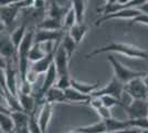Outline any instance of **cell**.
Segmentation results:
<instances>
[{
    "mask_svg": "<svg viewBox=\"0 0 148 133\" xmlns=\"http://www.w3.org/2000/svg\"><path fill=\"white\" fill-rule=\"evenodd\" d=\"M88 104L91 105V108L94 110H97L99 107L103 105V103L101 101V98L99 96H91L90 100H88Z\"/></svg>",
    "mask_w": 148,
    "mask_h": 133,
    "instance_id": "obj_38",
    "label": "cell"
},
{
    "mask_svg": "<svg viewBox=\"0 0 148 133\" xmlns=\"http://www.w3.org/2000/svg\"><path fill=\"white\" fill-rule=\"evenodd\" d=\"M18 1L19 0H0V7L9 6V5L16 3V2H18Z\"/></svg>",
    "mask_w": 148,
    "mask_h": 133,
    "instance_id": "obj_41",
    "label": "cell"
},
{
    "mask_svg": "<svg viewBox=\"0 0 148 133\" xmlns=\"http://www.w3.org/2000/svg\"><path fill=\"white\" fill-rule=\"evenodd\" d=\"M87 31H88V25H85L84 22H82V23H75L66 32L70 34V37L75 41V43L79 45L83 41V39H84L85 34L87 33Z\"/></svg>",
    "mask_w": 148,
    "mask_h": 133,
    "instance_id": "obj_16",
    "label": "cell"
},
{
    "mask_svg": "<svg viewBox=\"0 0 148 133\" xmlns=\"http://www.w3.org/2000/svg\"><path fill=\"white\" fill-rule=\"evenodd\" d=\"M108 52H114V53H119L132 59H144L148 60V51L142 48H138L136 45L130 43H124V42H112L110 44H106L104 47L97 48L92 52L86 54V58L94 57L99 53H108Z\"/></svg>",
    "mask_w": 148,
    "mask_h": 133,
    "instance_id": "obj_1",
    "label": "cell"
},
{
    "mask_svg": "<svg viewBox=\"0 0 148 133\" xmlns=\"http://www.w3.org/2000/svg\"><path fill=\"white\" fill-rule=\"evenodd\" d=\"M128 115V120H136L147 118L148 115V102L147 100H132L130 104L124 107Z\"/></svg>",
    "mask_w": 148,
    "mask_h": 133,
    "instance_id": "obj_5",
    "label": "cell"
},
{
    "mask_svg": "<svg viewBox=\"0 0 148 133\" xmlns=\"http://www.w3.org/2000/svg\"><path fill=\"white\" fill-rule=\"evenodd\" d=\"M52 114H53V104L43 102L42 108L40 110V114L37 118L38 124H39V127L41 129L42 133H47L48 131V127H49V123L52 118Z\"/></svg>",
    "mask_w": 148,
    "mask_h": 133,
    "instance_id": "obj_12",
    "label": "cell"
},
{
    "mask_svg": "<svg viewBox=\"0 0 148 133\" xmlns=\"http://www.w3.org/2000/svg\"><path fill=\"white\" fill-rule=\"evenodd\" d=\"M28 127H29L30 133H42L41 129L39 127L37 118H36V114L34 113H31L30 115H29V123H28Z\"/></svg>",
    "mask_w": 148,
    "mask_h": 133,
    "instance_id": "obj_33",
    "label": "cell"
},
{
    "mask_svg": "<svg viewBox=\"0 0 148 133\" xmlns=\"http://www.w3.org/2000/svg\"><path fill=\"white\" fill-rule=\"evenodd\" d=\"M7 63H8V60H7L6 58H3L1 54H0V68L5 69V68L7 67Z\"/></svg>",
    "mask_w": 148,
    "mask_h": 133,
    "instance_id": "obj_43",
    "label": "cell"
},
{
    "mask_svg": "<svg viewBox=\"0 0 148 133\" xmlns=\"http://www.w3.org/2000/svg\"><path fill=\"white\" fill-rule=\"evenodd\" d=\"M147 1H148V0H147Z\"/></svg>",
    "mask_w": 148,
    "mask_h": 133,
    "instance_id": "obj_57",
    "label": "cell"
},
{
    "mask_svg": "<svg viewBox=\"0 0 148 133\" xmlns=\"http://www.w3.org/2000/svg\"><path fill=\"white\" fill-rule=\"evenodd\" d=\"M38 29H43V30H51V31H59L64 30L63 29V22L61 20L54 19L51 17H45L38 23Z\"/></svg>",
    "mask_w": 148,
    "mask_h": 133,
    "instance_id": "obj_21",
    "label": "cell"
},
{
    "mask_svg": "<svg viewBox=\"0 0 148 133\" xmlns=\"http://www.w3.org/2000/svg\"><path fill=\"white\" fill-rule=\"evenodd\" d=\"M86 0H71V7L73 9L74 13H75L77 23H82L84 21L85 10H86Z\"/></svg>",
    "mask_w": 148,
    "mask_h": 133,
    "instance_id": "obj_23",
    "label": "cell"
},
{
    "mask_svg": "<svg viewBox=\"0 0 148 133\" xmlns=\"http://www.w3.org/2000/svg\"><path fill=\"white\" fill-rule=\"evenodd\" d=\"M99 81H96L95 83H83L75 80L73 78H71V87L75 90H77L81 93H83V94L91 95L92 92H94L96 89H99Z\"/></svg>",
    "mask_w": 148,
    "mask_h": 133,
    "instance_id": "obj_20",
    "label": "cell"
},
{
    "mask_svg": "<svg viewBox=\"0 0 148 133\" xmlns=\"http://www.w3.org/2000/svg\"><path fill=\"white\" fill-rule=\"evenodd\" d=\"M11 133H14V132H11Z\"/></svg>",
    "mask_w": 148,
    "mask_h": 133,
    "instance_id": "obj_53",
    "label": "cell"
},
{
    "mask_svg": "<svg viewBox=\"0 0 148 133\" xmlns=\"http://www.w3.org/2000/svg\"><path fill=\"white\" fill-rule=\"evenodd\" d=\"M117 0H106V3L105 5H112V3H116Z\"/></svg>",
    "mask_w": 148,
    "mask_h": 133,
    "instance_id": "obj_48",
    "label": "cell"
},
{
    "mask_svg": "<svg viewBox=\"0 0 148 133\" xmlns=\"http://www.w3.org/2000/svg\"><path fill=\"white\" fill-rule=\"evenodd\" d=\"M38 78H39V74H38L37 72H34L33 70L29 69L28 70V72H27V74H25V81H28V82L30 83V84H34V83L37 82V80H38ZM23 81V80H22Z\"/></svg>",
    "mask_w": 148,
    "mask_h": 133,
    "instance_id": "obj_36",
    "label": "cell"
},
{
    "mask_svg": "<svg viewBox=\"0 0 148 133\" xmlns=\"http://www.w3.org/2000/svg\"><path fill=\"white\" fill-rule=\"evenodd\" d=\"M0 54L7 60H11L17 54V51L10 39V33L7 32V30L0 32Z\"/></svg>",
    "mask_w": 148,
    "mask_h": 133,
    "instance_id": "obj_11",
    "label": "cell"
},
{
    "mask_svg": "<svg viewBox=\"0 0 148 133\" xmlns=\"http://www.w3.org/2000/svg\"><path fill=\"white\" fill-rule=\"evenodd\" d=\"M0 112H5V113H10V111L8 110L5 104H2V103H0Z\"/></svg>",
    "mask_w": 148,
    "mask_h": 133,
    "instance_id": "obj_45",
    "label": "cell"
},
{
    "mask_svg": "<svg viewBox=\"0 0 148 133\" xmlns=\"http://www.w3.org/2000/svg\"><path fill=\"white\" fill-rule=\"evenodd\" d=\"M60 45L64 49V51L68 54L69 59L71 60L74 51L77 48V44L75 43V41L70 37V34H69L68 32H64V34H63V37L61 39V42H60Z\"/></svg>",
    "mask_w": 148,
    "mask_h": 133,
    "instance_id": "obj_26",
    "label": "cell"
},
{
    "mask_svg": "<svg viewBox=\"0 0 148 133\" xmlns=\"http://www.w3.org/2000/svg\"><path fill=\"white\" fill-rule=\"evenodd\" d=\"M124 92L127 93L133 100H147L148 89L143 76L135 78L124 84Z\"/></svg>",
    "mask_w": 148,
    "mask_h": 133,
    "instance_id": "obj_3",
    "label": "cell"
},
{
    "mask_svg": "<svg viewBox=\"0 0 148 133\" xmlns=\"http://www.w3.org/2000/svg\"><path fill=\"white\" fill-rule=\"evenodd\" d=\"M56 50L47 53V56L44 58H42L41 60H39L37 62H33L31 64V69L33 70L34 72H37L38 74H43L45 73V71L49 69L50 65L53 63V59H54V52Z\"/></svg>",
    "mask_w": 148,
    "mask_h": 133,
    "instance_id": "obj_15",
    "label": "cell"
},
{
    "mask_svg": "<svg viewBox=\"0 0 148 133\" xmlns=\"http://www.w3.org/2000/svg\"><path fill=\"white\" fill-rule=\"evenodd\" d=\"M135 23H142V25H148V14L140 12L138 16H136L135 18H133V19L130 20V25H135Z\"/></svg>",
    "mask_w": 148,
    "mask_h": 133,
    "instance_id": "obj_35",
    "label": "cell"
},
{
    "mask_svg": "<svg viewBox=\"0 0 148 133\" xmlns=\"http://www.w3.org/2000/svg\"><path fill=\"white\" fill-rule=\"evenodd\" d=\"M66 133H81V132L76 131V130H72V131H70V132H66Z\"/></svg>",
    "mask_w": 148,
    "mask_h": 133,
    "instance_id": "obj_51",
    "label": "cell"
},
{
    "mask_svg": "<svg viewBox=\"0 0 148 133\" xmlns=\"http://www.w3.org/2000/svg\"><path fill=\"white\" fill-rule=\"evenodd\" d=\"M95 111H96V113L99 114V116L101 120H106V119L112 118L111 109L107 108V107L102 105V107H99V108L97 109V110H95Z\"/></svg>",
    "mask_w": 148,
    "mask_h": 133,
    "instance_id": "obj_34",
    "label": "cell"
},
{
    "mask_svg": "<svg viewBox=\"0 0 148 133\" xmlns=\"http://www.w3.org/2000/svg\"><path fill=\"white\" fill-rule=\"evenodd\" d=\"M25 33H27V25H25V23L19 25L12 32H10V39L12 41V44L13 47H14V49H16V51L18 50L19 45L22 42Z\"/></svg>",
    "mask_w": 148,
    "mask_h": 133,
    "instance_id": "obj_25",
    "label": "cell"
},
{
    "mask_svg": "<svg viewBox=\"0 0 148 133\" xmlns=\"http://www.w3.org/2000/svg\"><path fill=\"white\" fill-rule=\"evenodd\" d=\"M99 98H101V101L103 103V105L110 109H112L113 107H116V105H122V102L116 98L111 96V95H102Z\"/></svg>",
    "mask_w": 148,
    "mask_h": 133,
    "instance_id": "obj_31",
    "label": "cell"
},
{
    "mask_svg": "<svg viewBox=\"0 0 148 133\" xmlns=\"http://www.w3.org/2000/svg\"><path fill=\"white\" fill-rule=\"evenodd\" d=\"M42 100H43V102L51 103V104H54V103H68L66 99H65V95H64V91L61 90V89L56 88V87L50 88L44 93Z\"/></svg>",
    "mask_w": 148,
    "mask_h": 133,
    "instance_id": "obj_14",
    "label": "cell"
},
{
    "mask_svg": "<svg viewBox=\"0 0 148 133\" xmlns=\"http://www.w3.org/2000/svg\"><path fill=\"white\" fill-rule=\"evenodd\" d=\"M70 1H71V0H70Z\"/></svg>",
    "mask_w": 148,
    "mask_h": 133,
    "instance_id": "obj_55",
    "label": "cell"
},
{
    "mask_svg": "<svg viewBox=\"0 0 148 133\" xmlns=\"http://www.w3.org/2000/svg\"><path fill=\"white\" fill-rule=\"evenodd\" d=\"M19 104L21 107V110L30 115L31 113H34L36 109V99L31 94H23V93H18L17 94Z\"/></svg>",
    "mask_w": 148,
    "mask_h": 133,
    "instance_id": "obj_17",
    "label": "cell"
},
{
    "mask_svg": "<svg viewBox=\"0 0 148 133\" xmlns=\"http://www.w3.org/2000/svg\"><path fill=\"white\" fill-rule=\"evenodd\" d=\"M108 62L112 64L113 70H114V74L115 78L117 79L118 81H121L122 83H125L135 79V78H139V76H146L145 72H139V71H135V70H132L127 67H125L119 60H117L116 58L114 57L113 54H108L107 57Z\"/></svg>",
    "mask_w": 148,
    "mask_h": 133,
    "instance_id": "obj_2",
    "label": "cell"
},
{
    "mask_svg": "<svg viewBox=\"0 0 148 133\" xmlns=\"http://www.w3.org/2000/svg\"><path fill=\"white\" fill-rule=\"evenodd\" d=\"M10 116L13 121L14 125V131L18 129L28 127L29 123V114H27L23 111H16V112H10Z\"/></svg>",
    "mask_w": 148,
    "mask_h": 133,
    "instance_id": "obj_24",
    "label": "cell"
},
{
    "mask_svg": "<svg viewBox=\"0 0 148 133\" xmlns=\"http://www.w3.org/2000/svg\"><path fill=\"white\" fill-rule=\"evenodd\" d=\"M0 90L2 94L8 92L6 88V73H5V69L2 68H0Z\"/></svg>",
    "mask_w": 148,
    "mask_h": 133,
    "instance_id": "obj_37",
    "label": "cell"
},
{
    "mask_svg": "<svg viewBox=\"0 0 148 133\" xmlns=\"http://www.w3.org/2000/svg\"><path fill=\"white\" fill-rule=\"evenodd\" d=\"M140 11L137 8H125V9H121L118 11H115L113 13H108V14H104L101 18L96 20L95 25H99L103 22L107 21V20H113V19H130L132 20L135 18L136 16H138Z\"/></svg>",
    "mask_w": 148,
    "mask_h": 133,
    "instance_id": "obj_8",
    "label": "cell"
},
{
    "mask_svg": "<svg viewBox=\"0 0 148 133\" xmlns=\"http://www.w3.org/2000/svg\"><path fill=\"white\" fill-rule=\"evenodd\" d=\"M138 133H148V130H139Z\"/></svg>",
    "mask_w": 148,
    "mask_h": 133,
    "instance_id": "obj_50",
    "label": "cell"
},
{
    "mask_svg": "<svg viewBox=\"0 0 148 133\" xmlns=\"http://www.w3.org/2000/svg\"><path fill=\"white\" fill-rule=\"evenodd\" d=\"M62 22H63V29H65V30H69L71 27H73L75 23H77L76 22V17H75V13H74L72 7H70L69 10L65 12Z\"/></svg>",
    "mask_w": 148,
    "mask_h": 133,
    "instance_id": "obj_30",
    "label": "cell"
},
{
    "mask_svg": "<svg viewBox=\"0 0 148 133\" xmlns=\"http://www.w3.org/2000/svg\"><path fill=\"white\" fill-rule=\"evenodd\" d=\"M21 7L19 5V1L12 5L5 7H0V21L6 25L7 30H9L13 25V22L17 20L19 13L21 11Z\"/></svg>",
    "mask_w": 148,
    "mask_h": 133,
    "instance_id": "obj_6",
    "label": "cell"
},
{
    "mask_svg": "<svg viewBox=\"0 0 148 133\" xmlns=\"http://www.w3.org/2000/svg\"><path fill=\"white\" fill-rule=\"evenodd\" d=\"M144 81H145V84H146V87L148 89V73L146 74V78H144Z\"/></svg>",
    "mask_w": 148,
    "mask_h": 133,
    "instance_id": "obj_49",
    "label": "cell"
},
{
    "mask_svg": "<svg viewBox=\"0 0 148 133\" xmlns=\"http://www.w3.org/2000/svg\"><path fill=\"white\" fill-rule=\"evenodd\" d=\"M58 72H56V67H54V64L52 63L50 65V68L47 71H45V73H44V80H43V83H42V85H41V89H40V94H39V98L40 99H42L43 98L44 93L49 90L50 88H52V87H54V84H56V80H58Z\"/></svg>",
    "mask_w": 148,
    "mask_h": 133,
    "instance_id": "obj_13",
    "label": "cell"
},
{
    "mask_svg": "<svg viewBox=\"0 0 148 133\" xmlns=\"http://www.w3.org/2000/svg\"><path fill=\"white\" fill-rule=\"evenodd\" d=\"M0 131L1 133L14 132V125L10 113L0 112Z\"/></svg>",
    "mask_w": 148,
    "mask_h": 133,
    "instance_id": "obj_28",
    "label": "cell"
},
{
    "mask_svg": "<svg viewBox=\"0 0 148 133\" xmlns=\"http://www.w3.org/2000/svg\"><path fill=\"white\" fill-rule=\"evenodd\" d=\"M138 10H139L140 12L148 14V1H146L144 5H142V6L139 7V8H138Z\"/></svg>",
    "mask_w": 148,
    "mask_h": 133,
    "instance_id": "obj_42",
    "label": "cell"
},
{
    "mask_svg": "<svg viewBox=\"0 0 148 133\" xmlns=\"http://www.w3.org/2000/svg\"><path fill=\"white\" fill-rule=\"evenodd\" d=\"M64 95H65V99L68 103H86L90 100V95L83 94L79 92L77 90L71 88L64 90Z\"/></svg>",
    "mask_w": 148,
    "mask_h": 133,
    "instance_id": "obj_18",
    "label": "cell"
},
{
    "mask_svg": "<svg viewBox=\"0 0 148 133\" xmlns=\"http://www.w3.org/2000/svg\"><path fill=\"white\" fill-rule=\"evenodd\" d=\"M130 0H117V3H119V5H123V6H125L127 2H128Z\"/></svg>",
    "mask_w": 148,
    "mask_h": 133,
    "instance_id": "obj_47",
    "label": "cell"
},
{
    "mask_svg": "<svg viewBox=\"0 0 148 133\" xmlns=\"http://www.w3.org/2000/svg\"><path fill=\"white\" fill-rule=\"evenodd\" d=\"M124 92V83L121 81H118L117 79L114 76L111 80V82L107 85H105L104 88L102 89H96L94 92L91 93L90 96H102V95H111L118 99L121 101L122 95Z\"/></svg>",
    "mask_w": 148,
    "mask_h": 133,
    "instance_id": "obj_4",
    "label": "cell"
},
{
    "mask_svg": "<svg viewBox=\"0 0 148 133\" xmlns=\"http://www.w3.org/2000/svg\"><path fill=\"white\" fill-rule=\"evenodd\" d=\"M14 133H30V131H29V127H22V129H18V130H16Z\"/></svg>",
    "mask_w": 148,
    "mask_h": 133,
    "instance_id": "obj_44",
    "label": "cell"
},
{
    "mask_svg": "<svg viewBox=\"0 0 148 133\" xmlns=\"http://www.w3.org/2000/svg\"><path fill=\"white\" fill-rule=\"evenodd\" d=\"M45 56H47V52L44 51L43 45L40 43H33L29 53H28V60H29V62L33 63V62H37L39 60H41Z\"/></svg>",
    "mask_w": 148,
    "mask_h": 133,
    "instance_id": "obj_27",
    "label": "cell"
},
{
    "mask_svg": "<svg viewBox=\"0 0 148 133\" xmlns=\"http://www.w3.org/2000/svg\"><path fill=\"white\" fill-rule=\"evenodd\" d=\"M54 87L61 89V90H66V89L71 88V76H58Z\"/></svg>",
    "mask_w": 148,
    "mask_h": 133,
    "instance_id": "obj_32",
    "label": "cell"
},
{
    "mask_svg": "<svg viewBox=\"0 0 148 133\" xmlns=\"http://www.w3.org/2000/svg\"><path fill=\"white\" fill-rule=\"evenodd\" d=\"M45 1H47V0H45Z\"/></svg>",
    "mask_w": 148,
    "mask_h": 133,
    "instance_id": "obj_54",
    "label": "cell"
},
{
    "mask_svg": "<svg viewBox=\"0 0 148 133\" xmlns=\"http://www.w3.org/2000/svg\"><path fill=\"white\" fill-rule=\"evenodd\" d=\"M147 119H148V115H147Z\"/></svg>",
    "mask_w": 148,
    "mask_h": 133,
    "instance_id": "obj_52",
    "label": "cell"
},
{
    "mask_svg": "<svg viewBox=\"0 0 148 133\" xmlns=\"http://www.w3.org/2000/svg\"><path fill=\"white\" fill-rule=\"evenodd\" d=\"M47 1L45 0H34V2H33V5H32V8L33 9H36V10H41V9H43L44 7H45V3Z\"/></svg>",
    "mask_w": 148,
    "mask_h": 133,
    "instance_id": "obj_39",
    "label": "cell"
},
{
    "mask_svg": "<svg viewBox=\"0 0 148 133\" xmlns=\"http://www.w3.org/2000/svg\"><path fill=\"white\" fill-rule=\"evenodd\" d=\"M7 30V28H6V25H3L1 21H0V32H3V31H6Z\"/></svg>",
    "mask_w": 148,
    "mask_h": 133,
    "instance_id": "obj_46",
    "label": "cell"
},
{
    "mask_svg": "<svg viewBox=\"0 0 148 133\" xmlns=\"http://www.w3.org/2000/svg\"><path fill=\"white\" fill-rule=\"evenodd\" d=\"M86 1H87V0H86Z\"/></svg>",
    "mask_w": 148,
    "mask_h": 133,
    "instance_id": "obj_56",
    "label": "cell"
},
{
    "mask_svg": "<svg viewBox=\"0 0 148 133\" xmlns=\"http://www.w3.org/2000/svg\"><path fill=\"white\" fill-rule=\"evenodd\" d=\"M70 7H69V8H70ZM69 8H65L64 6H62L60 2H58V1H54V0H53V1L50 2L49 10H48L49 16H48V17H51V18H54V19L61 20L62 21L65 12L69 10Z\"/></svg>",
    "mask_w": 148,
    "mask_h": 133,
    "instance_id": "obj_22",
    "label": "cell"
},
{
    "mask_svg": "<svg viewBox=\"0 0 148 133\" xmlns=\"http://www.w3.org/2000/svg\"><path fill=\"white\" fill-rule=\"evenodd\" d=\"M139 130L140 129H138V127H127V129H123V130H118V131H115V132L113 133H138L139 132Z\"/></svg>",
    "mask_w": 148,
    "mask_h": 133,
    "instance_id": "obj_40",
    "label": "cell"
},
{
    "mask_svg": "<svg viewBox=\"0 0 148 133\" xmlns=\"http://www.w3.org/2000/svg\"><path fill=\"white\" fill-rule=\"evenodd\" d=\"M6 73V88L8 93L17 96L18 94V71L14 69L11 64V60H8L7 67L5 68Z\"/></svg>",
    "mask_w": 148,
    "mask_h": 133,
    "instance_id": "obj_9",
    "label": "cell"
},
{
    "mask_svg": "<svg viewBox=\"0 0 148 133\" xmlns=\"http://www.w3.org/2000/svg\"><path fill=\"white\" fill-rule=\"evenodd\" d=\"M70 61L71 60L69 59L66 52L59 44L54 52V59H53V64L56 67L58 76H70V69H69Z\"/></svg>",
    "mask_w": 148,
    "mask_h": 133,
    "instance_id": "obj_7",
    "label": "cell"
},
{
    "mask_svg": "<svg viewBox=\"0 0 148 133\" xmlns=\"http://www.w3.org/2000/svg\"><path fill=\"white\" fill-rule=\"evenodd\" d=\"M106 127V131L107 133H113L118 130H123V129H127L130 127V120H118V119H114V118H110L103 120Z\"/></svg>",
    "mask_w": 148,
    "mask_h": 133,
    "instance_id": "obj_19",
    "label": "cell"
},
{
    "mask_svg": "<svg viewBox=\"0 0 148 133\" xmlns=\"http://www.w3.org/2000/svg\"><path fill=\"white\" fill-rule=\"evenodd\" d=\"M76 131L81 133H107L106 131V127L103 120L99 121L96 123H94L92 125H86V127H80L74 129Z\"/></svg>",
    "mask_w": 148,
    "mask_h": 133,
    "instance_id": "obj_29",
    "label": "cell"
},
{
    "mask_svg": "<svg viewBox=\"0 0 148 133\" xmlns=\"http://www.w3.org/2000/svg\"><path fill=\"white\" fill-rule=\"evenodd\" d=\"M64 34L63 30L59 31H51V30H43L37 29L34 31V43H45V42H58L61 41Z\"/></svg>",
    "mask_w": 148,
    "mask_h": 133,
    "instance_id": "obj_10",
    "label": "cell"
}]
</instances>
